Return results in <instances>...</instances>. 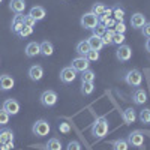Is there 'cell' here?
Listing matches in <instances>:
<instances>
[{
	"instance_id": "obj_1",
	"label": "cell",
	"mask_w": 150,
	"mask_h": 150,
	"mask_svg": "<svg viewBox=\"0 0 150 150\" xmlns=\"http://www.w3.org/2000/svg\"><path fill=\"white\" fill-rule=\"evenodd\" d=\"M108 129H110L108 120L105 117H98L92 125V135L95 138H104L108 134Z\"/></svg>"
},
{
	"instance_id": "obj_2",
	"label": "cell",
	"mask_w": 150,
	"mask_h": 150,
	"mask_svg": "<svg viewBox=\"0 0 150 150\" xmlns=\"http://www.w3.org/2000/svg\"><path fill=\"white\" fill-rule=\"evenodd\" d=\"M125 83L131 87H140L143 83V75L138 69H131L125 75Z\"/></svg>"
},
{
	"instance_id": "obj_3",
	"label": "cell",
	"mask_w": 150,
	"mask_h": 150,
	"mask_svg": "<svg viewBox=\"0 0 150 150\" xmlns=\"http://www.w3.org/2000/svg\"><path fill=\"white\" fill-rule=\"evenodd\" d=\"M50 131H51V128H50V123H48L47 120H44V119L38 120V122L33 125V128H32L33 135L39 137V138H42V137L48 135V134H50Z\"/></svg>"
},
{
	"instance_id": "obj_4",
	"label": "cell",
	"mask_w": 150,
	"mask_h": 150,
	"mask_svg": "<svg viewBox=\"0 0 150 150\" xmlns=\"http://www.w3.org/2000/svg\"><path fill=\"white\" fill-rule=\"evenodd\" d=\"M81 27L87 29V30H93L98 24H99V20H98V15H95L93 12H87L81 17Z\"/></svg>"
},
{
	"instance_id": "obj_5",
	"label": "cell",
	"mask_w": 150,
	"mask_h": 150,
	"mask_svg": "<svg viewBox=\"0 0 150 150\" xmlns=\"http://www.w3.org/2000/svg\"><path fill=\"white\" fill-rule=\"evenodd\" d=\"M41 104L44 107H54L57 104V93L54 90H45L42 95H41Z\"/></svg>"
},
{
	"instance_id": "obj_6",
	"label": "cell",
	"mask_w": 150,
	"mask_h": 150,
	"mask_svg": "<svg viewBox=\"0 0 150 150\" xmlns=\"http://www.w3.org/2000/svg\"><path fill=\"white\" fill-rule=\"evenodd\" d=\"M128 144L132 147H141L144 144V134L141 131H134L128 135Z\"/></svg>"
},
{
	"instance_id": "obj_7",
	"label": "cell",
	"mask_w": 150,
	"mask_h": 150,
	"mask_svg": "<svg viewBox=\"0 0 150 150\" xmlns=\"http://www.w3.org/2000/svg\"><path fill=\"white\" fill-rule=\"evenodd\" d=\"M0 144H6L11 150L14 149V132L12 129H2L0 131Z\"/></svg>"
},
{
	"instance_id": "obj_8",
	"label": "cell",
	"mask_w": 150,
	"mask_h": 150,
	"mask_svg": "<svg viewBox=\"0 0 150 150\" xmlns=\"http://www.w3.org/2000/svg\"><path fill=\"white\" fill-rule=\"evenodd\" d=\"M75 78H77V71L72 69V66H66V68L62 69V72H60V81H62V83L69 84V83H72Z\"/></svg>"
},
{
	"instance_id": "obj_9",
	"label": "cell",
	"mask_w": 150,
	"mask_h": 150,
	"mask_svg": "<svg viewBox=\"0 0 150 150\" xmlns=\"http://www.w3.org/2000/svg\"><path fill=\"white\" fill-rule=\"evenodd\" d=\"M89 66H90V62L87 60L86 57H83V56L75 57L72 60V69H75L77 72H84V71L89 69Z\"/></svg>"
},
{
	"instance_id": "obj_10",
	"label": "cell",
	"mask_w": 150,
	"mask_h": 150,
	"mask_svg": "<svg viewBox=\"0 0 150 150\" xmlns=\"http://www.w3.org/2000/svg\"><path fill=\"white\" fill-rule=\"evenodd\" d=\"M116 57L120 60V62H128V60H131V57H132V50H131V47L129 45H120L119 48H117V51H116Z\"/></svg>"
},
{
	"instance_id": "obj_11",
	"label": "cell",
	"mask_w": 150,
	"mask_h": 150,
	"mask_svg": "<svg viewBox=\"0 0 150 150\" xmlns=\"http://www.w3.org/2000/svg\"><path fill=\"white\" fill-rule=\"evenodd\" d=\"M3 110L8 112V114L11 116H15V114H18L20 112V104H18V101H15V99H6V101L3 102Z\"/></svg>"
},
{
	"instance_id": "obj_12",
	"label": "cell",
	"mask_w": 150,
	"mask_h": 150,
	"mask_svg": "<svg viewBox=\"0 0 150 150\" xmlns=\"http://www.w3.org/2000/svg\"><path fill=\"white\" fill-rule=\"evenodd\" d=\"M15 86V80L11 77V75H0V90H3V92H8L11 90L12 87Z\"/></svg>"
},
{
	"instance_id": "obj_13",
	"label": "cell",
	"mask_w": 150,
	"mask_h": 150,
	"mask_svg": "<svg viewBox=\"0 0 150 150\" xmlns=\"http://www.w3.org/2000/svg\"><path fill=\"white\" fill-rule=\"evenodd\" d=\"M42 77H44V69H42V66H39V65L30 66V69H29V78H30L32 81H41Z\"/></svg>"
},
{
	"instance_id": "obj_14",
	"label": "cell",
	"mask_w": 150,
	"mask_h": 150,
	"mask_svg": "<svg viewBox=\"0 0 150 150\" xmlns=\"http://www.w3.org/2000/svg\"><path fill=\"white\" fill-rule=\"evenodd\" d=\"M146 15H143L141 12H137V14H134L131 17V26L134 29H141L144 24H146Z\"/></svg>"
},
{
	"instance_id": "obj_15",
	"label": "cell",
	"mask_w": 150,
	"mask_h": 150,
	"mask_svg": "<svg viewBox=\"0 0 150 150\" xmlns=\"http://www.w3.org/2000/svg\"><path fill=\"white\" fill-rule=\"evenodd\" d=\"M132 101H134V104H137V105L146 104V102H147V93H146V90L137 89V90L134 92V95H132Z\"/></svg>"
},
{
	"instance_id": "obj_16",
	"label": "cell",
	"mask_w": 150,
	"mask_h": 150,
	"mask_svg": "<svg viewBox=\"0 0 150 150\" xmlns=\"http://www.w3.org/2000/svg\"><path fill=\"white\" fill-rule=\"evenodd\" d=\"M9 9L15 14H23L26 9V2L24 0H11L9 2Z\"/></svg>"
},
{
	"instance_id": "obj_17",
	"label": "cell",
	"mask_w": 150,
	"mask_h": 150,
	"mask_svg": "<svg viewBox=\"0 0 150 150\" xmlns=\"http://www.w3.org/2000/svg\"><path fill=\"white\" fill-rule=\"evenodd\" d=\"M87 42H89V45H90V50H95V51H101L102 47H104V44H102V38H101V36H95V35H92L89 39H87Z\"/></svg>"
},
{
	"instance_id": "obj_18",
	"label": "cell",
	"mask_w": 150,
	"mask_h": 150,
	"mask_svg": "<svg viewBox=\"0 0 150 150\" xmlns=\"http://www.w3.org/2000/svg\"><path fill=\"white\" fill-rule=\"evenodd\" d=\"M122 119L126 125H132L135 120H137V112L134 108H126L123 112H122Z\"/></svg>"
},
{
	"instance_id": "obj_19",
	"label": "cell",
	"mask_w": 150,
	"mask_h": 150,
	"mask_svg": "<svg viewBox=\"0 0 150 150\" xmlns=\"http://www.w3.org/2000/svg\"><path fill=\"white\" fill-rule=\"evenodd\" d=\"M38 54H41V45L38 42H29L26 47V56L27 57H35Z\"/></svg>"
},
{
	"instance_id": "obj_20",
	"label": "cell",
	"mask_w": 150,
	"mask_h": 150,
	"mask_svg": "<svg viewBox=\"0 0 150 150\" xmlns=\"http://www.w3.org/2000/svg\"><path fill=\"white\" fill-rule=\"evenodd\" d=\"M29 15H32L36 21H41V20L45 18L47 12H45V9H44L42 6H33V8L30 9V12H29Z\"/></svg>"
},
{
	"instance_id": "obj_21",
	"label": "cell",
	"mask_w": 150,
	"mask_h": 150,
	"mask_svg": "<svg viewBox=\"0 0 150 150\" xmlns=\"http://www.w3.org/2000/svg\"><path fill=\"white\" fill-rule=\"evenodd\" d=\"M24 27V15L21 14H17L12 20V32H15L17 35L20 33V30Z\"/></svg>"
},
{
	"instance_id": "obj_22",
	"label": "cell",
	"mask_w": 150,
	"mask_h": 150,
	"mask_svg": "<svg viewBox=\"0 0 150 150\" xmlns=\"http://www.w3.org/2000/svg\"><path fill=\"white\" fill-rule=\"evenodd\" d=\"M39 45H41V54H42V56L50 57V56L54 53V47H53V44L50 42V41H44V42H41Z\"/></svg>"
},
{
	"instance_id": "obj_23",
	"label": "cell",
	"mask_w": 150,
	"mask_h": 150,
	"mask_svg": "<svg viewBox=\"0 0 150 150\" xmlns=\"http://www.w3.org/2000/svg\"><path fill=\"white\" fill-rule=\"evenodd\" d=\"M75 50H77V53H78L80 56L84 57L87 53L90 51V45H89V42H87V41H81V42L77 44V48H75Z\"/></svg>"
},
{
	"instance_id": "obj_24",
	"label": "cell",
	"mask_w": 150,
	"mask_h": 150,
	"mask_svg": "<svg viewBox=\"0 0 150 150\" xmlns=\"http://www.w3.org/2000/svg\"><path fill=\"white\" fill-rule=\"evenodd\" d=\"M111 146H112V150H128V149H129L128 141L123 140V138H119V140H116V141H112Z\"/></svg>"
},
{
	"instance_id": "obj_25",
	"label": "cell",
	"mask_w": 150,
	"mask_h": 150,
	"mask_svg": "<svg viewBox=\"0 0 150 150\" xmlns=\"http://www.w3.org/2000/svg\"><path fill=\"white\" fill-rule=\"evenodd\" d=\"M93 90H95V84H93V83H87V81L81 83V93H83L84 96L92 95Z\"/></svg>"
},
{
	"instance_id": "obj_26",
	"label": "cell",
	"mask_w": 150,
	"mask_h": 150,
	"mask_svg": "<svg viewBox=\"0 0 150 150\" xmlns=\"http://www.w3.org/2000/svg\"><path fill=\"white\" fill-rule=\"evenodd\" d=\"M95 78H96V75H95V72H93L92 69H87V71L81 72V83H84V81H87V83H93Z\"/></svg>"
},
{
	"instance_id": "obj_27",
	"label": "cell",
	"mask_w": 150,
	"mask_h": 150,
	"mask_svg": "<svg viewBox=\"0 0 150 150\" xmlns=\"http://www.w3.org/2000/svg\"><path fill=\"white\" fill-rule=\"evenodd\" d=\"M114 33H116L114 29H108L104 33V36H102V44L104 45H112V35H114Z\"/></svg>"
},
{
	"instance_id": "obj_28",
	"label": "cell",
	"mask_w": 150,
	"mask_h": 150,
	"mask_svg": "<svg viewBox=\"0 0 150 150\" xmlns=\"http://www.w3.org/2000/svg\"><path fill=\"white\" fill-rule=\"evenodd\" d=\"M112 15H114L116 21H125V9H122L120 6H114L112 8Z\"/></svg>"
},
{
	"instance_id": "obj_29",
	"label": "cell",
	"mask_w": 150,
	"mask_h": 150,
	"mask_svg": "<svg viewBox=\"0 0 150 150\" xmlns=\"http://www.w3.org/2000/svg\"><path fill=\"white\" fill-rule=\"evenodd\" d=\"M47 150H62V143L57 138H51L47 143Z\"/></svg>"
},
{
	"instance_id": "obj_30",
	"label": "cell",
	"mask_w": 150,
	"mask_h": 150,
	"mask_svg": "<svg viewBox=\"0 0 150 150\" xmlns=\"http://www.w3.org/2000/svg\"><path fill=\"white\" fill-rule=\"evenodd\" d=\"M138 119L141 120V123L149 125V123H150V108H143V110L140 111Z\"/></svg>"
},
{
	"instance_id": "obj_31",
	"label": "cell",
	"mask_w": 150,
	"mask_h": 150,
	"mask_svg": "<svg viewBox=\"0 0 150 150\" xmlns=\"http://www.w3.org/2000/svg\"><path fill=\"white\" fill-rule=\"evenodd\" d=\"M111 15H112V8H107L101 15L98 17V20H99V24H104L108 18H111Z\"/></svg>"
},
{
	"instance_id": "obj_32",
	"label": "cell",
	"mask_w": 150,
	"mask_h": 150,
	"mask_svg": "<svg viewBox=\"0 0 150 150\" xmlns=\"http://www.w3.org/2000/svg\"><path fill=\"white\" fill-rule=\"evenodd\" d=\"M105 9H107V6H105L104 3H95V5L92 6V12H93L95 15H98V17L101 15Z\"/></svg>"
},
{
	"instance_id": "obj_33",
	"label": "cell",
	"mask_w": 150,
	"mask_h": 150,
	"mask_svg": "<svg viewBox=\"0 0 150 150\" xmlns=\"http://www.w3.org/2000/svg\"><path fill=\"white\" fill-rule=\"evenodd\" d=\"M125 39H126V38H125V35H122V33H114L112 35V44L114 45H123V42H125Z\"/></svg>"
},
{
	"instance_id": "obj_34",
	"label": "cell",
	"mask_w": 150,
	"mask_h": 150,
	"mask_svg": "<svg viewBox=\"0 0 150 150\" xmlns=\"http://www.w3.org/2000/svg\"><path fill=\"white\" fill-rule=\"evenodd\" d=\"M89 62H96V60H99V51H95V50H90L89 53H87L86 56H84Z\"/></svg>"
},
{
	"instance_id": "obj_35",
	"label": "cell",
	"mask_w": 150,
	"mask_h": 150,
	"mask_svg": "<svg viewBox=\"0 0 150 150\" xmlns=\"http://www.w3.org/2000/svg\"><path fill=\"white\" fill-rule=\"evenodd\" d=\"M107 32V29H105V26H104V24H98V26L93 29V35L95 36H104V33Z\"/></svg>"
},
{
	"instance_id": "obj_36",
	"label": "cell",
	"mask_w": 150,
	"mask_h": 150,
	"mask_svg": "<svg viewBox=\"0 0 150 150\" xmlns=\"http://www.w3.org/2000/svg\"><path fill=\"white\" fill-rule=\"evenodd\" d=\"M32 33H33V27H27V26H24V27L20 30L18 36H20V38H27V36H30Z\"/></svg>"
},
{
	"instance_id": "obj_37",
	"label": "cell",
	"mask_w": 150,
	"mask_h": 150,
	"mask_svg": "<svg viewBox=\"0 0 150 150\" xmlns=\"http://www.w3.org/2000/svg\"><path fill=\"white\" fill-rule=\"evenodd\" d=\"M114 32H116V33H122V35H125V32H126V26H125V23H123V21H117V23H116Z\"/></svg>"
},
{
	"instance_id": "obj_38",
	"label": "cell",
	"mask_w": 150,
	"mask_h": 150,
	"mask_svg": "<svg viewBox=\"0 0 150 150\" xmlns=\"http://www.w3.org/2000/svg\"><path fill=\"white\" fill-rule=\"evenodd\" d=\"M6 123H9V114L2 108L0 110V125L3 126V125H6Z\"/></svg>"
},
{
	"instance_id": "obj_39",
	"label": "cell",
	"mask_w": 150,
	"mask_h": 150,
	"mask_svg": "<svg viewBox=\"0 0 150 150\" xmlns=\"http://www.w3.org/2000/svg\"><path fill=\"white\" fill-rule=\"evenodd\" d=\"M36 24V20L32 17V15H24V26H27V27H33Z\"/></svg>"
},
{
	"instance_id": "obj_40",
	"label": "cell",
	"mask_w": 150,
	"mask_h": 150,
	"mask_svg": "<svg viewBox=\"0 0 150 150\" xmlns=\"http://www.w3.org/2000/svg\"><path fill=\"white\" fill-rule=\"evenodd\" d=\"M66 150H81V144L77 141V140H74V141H69Z\"/></svg>"
},
{
	"instance_id": "obj_41",
	"label": "cell",
	"mask_w": 150,
	"mask_h": 150,
	"mask_svg": "<svg viewBox=\"0 0 150 150\" xmlns=\"http://www.w3.org/2000/svg\"><path fill=\"white\" fill-rule=\"evenodd\" d=\"M59 129H60V132L68 134V132L71 131V126H69V123H66V122H62V123L59 125Z\"/></svg>"
},
{
	"instance_id": "obj_42",
	"label": "cell",
	"mask_w": 150,
	"mask_h": 150,
	"mask_svg": "<svg viewBox=\"0 0 150 150\" xmlns=\"http://www.w3.org/2000/svg\"><path fill=\"white\" fill-rule=\"evenodd\" d=\"M116 20H112V18H108L105 23H104V26H105V29L108 30V29H114V26H116Z\"/></svg>"
},
{
	"instance_id": "obj_43",
	"label": "cell",
	"mask_w": 150,
	"mask_h": 150,
	"mask_svg": "<svg viewBox=\"0 0 150 150\" xmlns=\"http://www.w3.org/2000/svg\"><path fill=\"white\" fill-rule=\"evenodd\" d=\"M141 32L146 38H150V23H146L144 26L141 27Z\"/></svg>"
},
{
	"instance_id": "obj_44",
	"label": "cell",
	"mask_w": 150,
	"mask_h": 150,
	"mask_svg": "<svg viewBox=\"0 0 150 150\" xmlns=\"http://www.w3.org/2000/svg\"><path fill=\"white\" fill-rule=\"evenodd\" d=\"M146 50L150 53V38H147V41H146Z\"/></svg>"
},
{
	"instance_id": "obj_45",
	"label": "cell",
	"mask_w": 150,
	"mask_h": 150,
	"mask_svg": "<svg viewBox=\"0 0 150 150\" xmlns=\"http://www.w3.org/2000/svg\"><path fill=\"white\" fill-rule=\"evenodd\" d=\"M0 150H11L6 144H0Z\"/></svg>"
},
{
	"instance_id": "obj_46",
	"label": "cell",
	"mask_w": 150,
	"mask_h": 150,
	"mask_svg": "<svg viewBox=\"0 0 150 150\" xmlns=\"http://www.w3.org/2000/svg\"><path fill=\"white\" fill-rule=\"evenodd\" d=\"M0 2H2V0H0Z\"/></svg>"
}]
</instances>
